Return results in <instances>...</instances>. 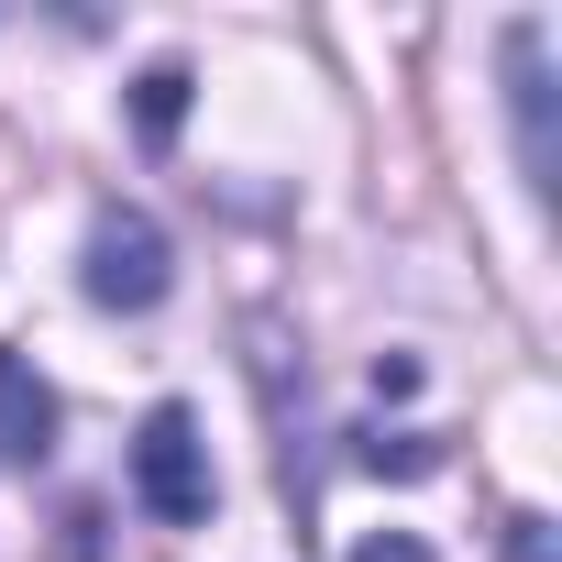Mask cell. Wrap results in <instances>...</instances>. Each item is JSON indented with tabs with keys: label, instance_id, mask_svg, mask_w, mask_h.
<instances>
[{
	"label": "cell",
	"instance_id": "6da1fadb",
	"mask_svg": "<svg viewBox=\"0 0 562 562\" xmlns=\"http://www.w3.org/2000/svg\"><path fill=\"white\" fill-rule=\"evenodd\" d=\"M133 496H144V518H166V529H199V518H210V441H199L188 408H155V419L133 430Z\"/></svg>",
	"mask_w": 562,
	"mask_h": 562
},
{
	"label": "cell",
	"instance_id": "7a4b0ae2",
	"mask_svg": "<svg viewBox=\"0 0 562 562\" xmlns=\"http://www.w3.org/2000/svg\"><path fill=\"white\" fill-rule=\"evenodd\" d=\"M78 288L100 299V310H155L166 288H177V254H166V232L144 221V210H100L89 221V265H78Z\"/></svg>",
	"mask_w": 562,
	"mask_h": 562
},
{
	"label": "cell",
	"instance_id": "3957f363",
	"mask_svg": "<svg viewBox=\"0 0 562 562\" xmlns=\"http://www.w3.org/2000/svg\"><path fill=\"white\" fill-rule=\"evenodd\" d=\"M0 452H12V463H45L56 452V386L23 353H0Z\"/></svg>",
	"mask_w": 562,
	"mask_h": 562
},
{
	"label": "cell",
	"instance_id": "277c9868",
	"mask_svg": "<svg viewBox=\"0 0 562 562\" xmlns=\"http://www.w3.org/2000/svg\"><path fill=\"white\" fill-rule=\"evenodd\" d=\"M507 78H518V155H529V188H551L562 155H551V78H540V34H529V23L507 34Z\"/></svg>",
	"mask_w": 562,
	"mask_h": 562
},
{
	"label": "cell",
	"instance_id": "5b68a950",
	"mask_svg": "<svg viewBox=\"0 0 562 562\" xmlns=\"http://www.w3.org/2000/svg\"><path fill=\"white\" fill-rule=\"evenodd\" d=\"M133 122H144V144H166V133L188 122V67H144V89H133Z\"/></svg>",
	"mask_w": 562,
	"mask_h": 562
},
{
	"label": "cell",
	"instance_id": "8992f818",
	"mask_svg": "<svg viewBox=\"0 0 562 562\" xmlns=\"http://www.w3.org/2000/svg\"><path fill=\"white\" fill-rule=\"evenodd\" d=\"M364 463H375V474H441V441L397 430V441H364Z\"/></svg>",
	"mask_w": 562,
	"mask_h": 562
},
{
	"label": "cell",
	"instance_id": "52a82bcc",
	"mask_svg": "<svg viewBox=\"0 0 562 562\" xmlns=\"http://www.w3.org/2000/svg\"><path fill=\"white\" fill-rule=\"evenodd\" d=\"M353 562H430V540L419 529H375V540H353Z\"/></svg>",
	"mask_w": 562,
	"mask_h": 562
},
{
	"label": "cell",
	"instance_id": "ba28073f",
	"mask_svg": "<svg viewBox=\"0 0 562 562\" xmlns=\"http://www.w3.org/2000/svg\"><path fill=\"white\" fill-rule=\"evenodd\" d=\"M507 551H518V562H551V529H540V518H518V529H507Z\"/></svg>",
	"mask_w": 562,
	"mask_h": 562
}]
</instances>
